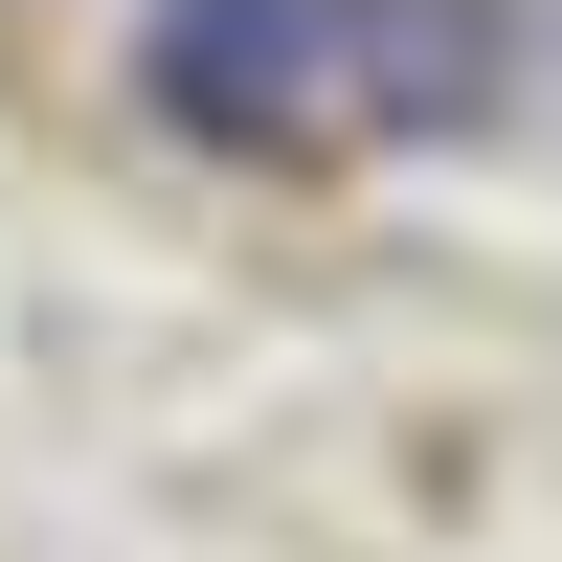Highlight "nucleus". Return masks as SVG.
<instances>
[{
  "label": "nucleus",
  "instance_id": "2",
  "mask_svg": "<svg viewBox=\"0 0 562 562\" xmlns=\"http://www.w3.org/2000/svg\"><path fill=\"white\" fill-rule=\"evenodd\" d=\"M540 90L518 0H338V135H405V158H450V135H495Z\"/></svg>",
  "mask_w": 562,
  "mask_h": 562
},
{
  "label": "nucleus",
  "instance_id": "1",
  "mask_svg": "<svg viewBox=\"0 0 562 562\" xmlns=\"http://www.w3.org/2000/svg\"><path fill=\"white\" fill-rule=\"evenodd\" d=\"M135 113L180 158H315L338 135V0H158L135 23Z\"/></svg>",
  "mask_w": 562,
  "mask_h": 562
}]
</instances>
